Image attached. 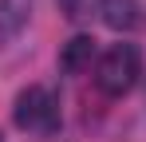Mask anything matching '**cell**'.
<instances>
[{
  "mask_svg": "<svg viewBox=\"0 0 146 142\" xmlns=\"http://www.w3.org/2000/svg\"><path fill=\"white\" fill-rule=\"evenodd\" d=\"M138 67H142V55L134 44H115L95 67V87L111 99L126 95L134 83H138Z\"/></svg>",
  "mask_w": 146,
  "mask_h": 142,
  "instance_id": "cell-1",
  "label": "cell"
},
{
  "mask_svg": "<svg viewBox=\"0 0 146 142\" xmlns=\"http://www.w3.org/2000/svg\"><path fill=\"white\" fill-rule=\"evenodd\" d=\"M99 16L111 32H134L142 24V4L138 0H99Z\"/></svg>",
  "mask_w": 146,
  "mask_h": 142,
  "instance_id": "cell-2",
  "label": "cell"
},
{
  "mask_svg": "<svg viewBox=\"0 0 146 142\" xmlns=\"http://www.w3.org/2000/svg\"><path fill=\"white\" fill-rule=\"evenodd\" d=\"M48 99L51 95L44 87H24V91L16 95V107H12V118H16V126L28 130V126H40V118L48 111Z\"/></svg>",
  "mask_w": 146,
  "mask_h": 142,
  "instance_id": "cell-3",
  "label": "cell"
},
{
  "mask_svg": "<svg viewBox=\"0 0 146 142\" xmlns=\"http://www.w3.org/2000/svg\"><path fill=\"white\" fill-rule=\"evenodd\" d=\"M91 59H95V40H91V36H71V40L63 44V51H59V67L67 71V75L87 71Z\"/></svg>",
  "mask_w": 146,
  "mask_h": 142,
  "instance_id": "cell-4",
  "label": "cell"
},
{
  "mask_svg": "<svg viewBox=\"0 0 146 142\" xmlns=\"http://www.w3.org/2000/svg\"><path fill=\"white\" fill-rule=\"evenodd\" d=\"M36 0H0V40H16L32 20Z\"/></svg>",
  "mask_w": 146,
  "mask_h": 142,
  "instance_id": "cell-5",
  "label": "cell"
},
{
  "mask_svg": "<svg viewBox=\"0 0 146 142\" xmlns=\"http://www.w3.org/2000/svg\"><path fill=\"white\" fill-rule=\"evenodd\" d=\"M0 142H4V134H0Z\"/></svg>",
  "mask_w": 146,
  "mask_h": 142,
  "instance_id": "cell-6",
  "label": "cell"
}]
</instances>
